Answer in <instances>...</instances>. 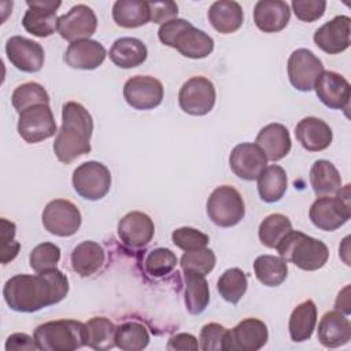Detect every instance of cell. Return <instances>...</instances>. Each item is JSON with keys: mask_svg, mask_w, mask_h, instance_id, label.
Returning <instances> with one entry per match:
<instances>
[{"mask_svg": "<svg viewBox=\"0 0 351 351\" xmlns=\"http://www.w3.org/2000/svg\"><path fill=\"white\" fill-rule=\"evenodd\" d=\"M106 48L96 40H80L70 43L63 60L71 69L78 70H95L106 59Z\"/></svg>", "mask_w": 351, "mask_h": 351, "instance_id": "cell-22", "label": "cell"}, {"mask_svg": "<svg viewBox=\"0 0 351 351\" xmlns=\"http://www.w3.org/2000/svg\"><path fill=\"white\" fill-rule=\"evenodd\" d=\"M291 18L289 5L281 0H261L254 8V22L263 33H277L285 29Z\"/></svg>", "mask_w": 351, "mask_h": 351, "instance_id": "cell-25", "label": "cell"}, {"mask_svg": "<svg viewBox=\"0 0 351 351\" xmlns=\"http://www.w3.org/2000/svg\"><path fill=\"white\" fill-rule=\"evenodd\" d=\"M215 261L217 259L213 250L200 248L196 251L185 252L180 259V265L182 271H191L206 276L214 269Z\"/></svg>", "mask_w": 351, "mask_h": 351, "instance_id": "cell-42", "label": "cell"}, {"mask_svg": "<svg viewBox=\"0 0 351 351\" xmlns=\"http://www.w3.org/2000/svg\"><path fill=\"white\" fill-rule=\"evenodd\" d=\"M11 103L16 112H22L37 104H49V96L45 88L37 82H25L15 88Z\"/></svg>", "mask_w": 351, "mask_h": 351, "instance_id": "cell-40", "label": "cell"}, {"mask_svg": "<svg viewBox=\"0 0 351 351\" xmlns=\"http://www.w3.org/2000/svg\"><path fill=\"white\" fill-rule=\"evenodd\" d=\"M247 276L239 267H230L225 270L217 282V289L223 300L236 304L247 291Z\"/></svg>", "mask_w": 351, "mask_h": 351, "instance_id": "cell-39", "label": "cell"}, {"mask_svg": "<svg viewBox=\"0 0 351 351\" xmlns=\"http://www.w3.org/2000/svg\"><path fill=\"white\" fill-rule=\"evenodd\" d=\"M171 240L176 247L181 248L182 251H196L200 248H206L210 239L206 233L200 232L199 229L191 226H182L171 233Z\"/></svg>", "mask_w": 351, "mask_h": 351, "instance_id": "cell-44", "label": "cell"}, {"mask_svg": "<svg viewBox=\"0 0 351 351\" xmlns=\"http://www.w3.org/2000/svg\"><path fill=\"white\" fill-rule=\"evenodd\" d=\"M97 27V18L93 10L85 4L71 7L58 19V33L62 38L74 43L88 40Z\"/></svg>", "mask_w": 351, "mask_h": 351, "instance_id": "cell-14", "label": "cell"}, {"mask_svg": "<svg viewBox=\"0 0 351 351\" xmlns=\"http://www.w3.org/2000/svg\"><path fill=\"white\" fill-rule=\"evenodd\" d=\"M292 230V223L284 214H270L259 225L258 236L261 243L267 248H276L278 243Z\"/></svg>", "mask_w": 351, "mask_h": 351, "instance_id": "cell-38", "label": "cell"}, {"mask_svg": "<svg viewBox=\"0 0 351 351\" xmlns=\"http://www.w3.org/2000/svg\"><path fill=\"white\" fill-rule=\"evenodd\" d=\"M185 291L184 302L189 314H202L210 302V289L204 276L191 271H184Z\"/></svg>", "mask_w": 351, "mask_h": 351, "instance_id": "cell-33", "label": "cell"}, {"mask_svg": "<svg viewBox=\"0 0 351 351\" xmlns=\"http://www.w3.org/2000/svg\"><path fill=\"white\" fill-rule=\"evenodd\" d=\"M310 184L318 197L330 196L341 188V177L332 162L319 159L310 169Z\"/></svg>", "mask_w": 351, "mask_h": 351, "instance_id": "cell-32", "label": "cell"}, {"mask_svg": "<svg viewBox=\"0 0 351 351\" xmlns=\"http://www.w3.org/2000/svg\"><path fill=\"white\" fill-rule=\"evenodd\" d=\"M123 97L136 110H152L163 100V85L155 77L134 75L125 82Z\"/></svg>", "mask_w": 351, "mask_h": 351, "instance_id": "cell-13", "label": "cell"}, {"mask_svg": "<svg viewBox=\"0 0 351 351\" xmlns=\"http://www.w3.org/2000/svg\"><path fill=\"white\" fill-rule=\"evenodd\" d=\"M43 225L51 234L69 237L81 226V213L74 203L66 199L51 200L43 211Z\"/></svg>", "mask_w": 351, "mask_h": 351, "instance_id": "cell-10", "label": "cell"}, {"mask_svg": "<svg viewBox=\"0 0 351 351\" xmlns=\"http://www.w3.org/2000/svg\"><path fill=\"white\" fill-rule=\"evenodd\" d=\"M207 215L221 228L237 225L245 215L244 200L237 189L230 185L215 188L207 200Z\"/></svg>", "mask_w": 351, "mask_h": 351, "instance_id": "cell-7", "label": "cell"}, {"mask_svg": "<svg viewBox=\"0 0 351 351\" xmlns=\"http://www.w3.org/2000/svg\"><path fill=\"white\" fill-rule=\"evenodd\" d=\"M34 341L44 351H73L86 346V325L75 319L41 324L34 330Z\"/></svg>", "mask_w": 351, "mask_h": 351, "instance_id": "cell-5", "label": "cell"}, {"mask_svg": "<svg viewBox=\"0 0 351 351\" xmlns=\"http://www.w3.org/2000/svg\"><path fill=\"white\" fill-rule=\"evenodd\" d=\"M295 136L300 145L310 152L326 149L333 138L330 126L315 117H306L295 128Z\"/></svg>", "mask_w": 351, "mask_h": 351, "instance_id": "cell-24", "label": "cell"}, {"mask_svg": "<svg viewBox=\"0 0 351 351\" xmlns=\"http://www.w3.org/2000/svg\"><path fill=\"white\" fill-rule=\"evenodd\" d=\"M151 21L154 23H166L177 18L178 5L173 1H148Z\"/></svg>", "mask_w": 351, "mask_h": 351, "instance_id": "cell-48", "label": "cell"}, {"mask_svg": "<svg viewBox=\"0 0 351 351\" xmlns=\"http://www.w3.org/2000/svg\"><path fill=\"white\" fill-rule=\"evenodd\" d=\"M1 252H0V262L7 265L8 262L14 261L19 252L21 244L15 240V223L1 218Z\"/></svg>", "mask_w": 351, "mask_h": 351, "instance_id": "cell-46", "label": "cell"}, {"mask_svg": "<svg viewBox=\"0 0 351 351\" xmlns=\"http://www.w3.org/2000/svg\"><path fill=\"white\" fill-rule=\"evenodd\" d=\"M258 180V193L266 203L278 202L288 186V178L285 170L278 165L266 166Z\"/></svg>", "mask_w": 351, "mask_h": 351, "instance_id": "cell-34", "label": "cell"}, {"mask_svg": "<svg viewBox=\"0 0 351 351\" xmlns=\"http://www.w3.org/2000/svg\"><path fill=\"white\" fill-rule=\"evenodd\" d=\"M18 133L29 144L40 143L56 133V122L49 104H37L19 114Z\"/></svg>", "mask_w": 351, "mask_h": 351, "instance_id": "cell-11", "label": "cell"}, {"mask_svg": "<svg viewBox=\"0 0 351 351\" xmlns=\"http://www.w3.org/2000/svg\"><path fill=\"white\" fill-rule=\"evenodd\" d=\"M278 255L302 270L314 271L321 269L329 258L326 244L299 230H291L276 247Z\"/></svg>", "mask_w": 351, "mask_h": 351, "instance_id": "cell-4", "label": "cell"}, {"mask_svg": "<svg viewBox=\"0 0 351 351\" xmlns=\"http://www.w3.org/2000/svg\"><path fill=\"white\" fill-rule=\"evenodd\" d=\"M269 339L267 326L258 318H245L228 332L225 351H256Z\"/></svg>", "mask_w": 351, "mask_h": 351, "instance_id": "cell-16", "label": "cell"}, {"mask_svg": "<svg viewBox=\"0 0 351 351\" xmlns=\"http://www.w3.org/2000/svg\"><path fill=\"white\" fill-rule=\"evenodd\" d=\"M351 19L347 15H337L324 23L314 33L315 45L329 55H336L350 47Z\"/></svg>", "mask_w": 351, "mask_h": 351, "instance_id": "cell-19", "label": "cell"}, {"mask_svg": "<svg viewBox=\"0 0 351 351\" xmlns=\"http://www.w3.org/2000/svg\"><path fill=\"white\" fill-rule=\"evenodd\" d=\"M287 69L291 85L300 92H308L324 71V64L310 49L299 48L291 53Z\"/></svg>", "mask_w": 351, "mask_h": 351, "instance_id": "cell-12", "label": "cell"}, {"mask_svg": "<svg viewBox=\"0 0 351 351\" xmlns=\"http://www.w3.org/2000/svg\"><path fill=\"white\" fill-rule=\"evenodd\" d=\"M155 225L149 215L141 211H132L118 222V237L130 248L145 247L154 237Z\"/></svg>", "mask_w": 351, "mask_h": 351, "instance_id": "cell-21", "label": "cell"}, {"mask_svg": "<svg viewBox=\"0 0 351 351\" xmlns=\"http://www.w3.org/2000/svg\"><path fill=\"white\" fill-rule=\"evenodd\" d=\"M310 221L325 232H333L343 226L351 217L350 184L341 186L336 196H321L310 207Z\"/></svg>", "mask_w": 351, "mask_h": 351, "instance_id": "cell-6", "label": "cell"}, {"mask_svg": "<svg viewBox=\"0 0 351 351\" xmlns=\"http://www.w3.org/2000/svg\"><path fill=\"white\" fill-rule=\"evenodd\" d=\"M111 62L121 69H133L143 64L148 51L145 44L134 37H121L110 48Z\"/></svg>", "mask_w": 351, "mask_h": 351, "instance_id": "cell-29", "label": "cell"}, {"mask_svg": "<svg viewBox=\"0 0 351 351\" xmlns=\"http://www.w3.org/2000/svg\"><path fill=\"white\" fill-rule=\"evenodd\" d=\"M292 8L298 19L303 22H314L319 19L326 8L325 0H293Z\"/></svg>", "mask_w": 351, "mask_h": 351, "instance_id": "cell-47", "label": "cell"}, {"mask_svg": "<svg viewBox=\"0 0 351 351\" xmlns=\"http://www.w3.org/2000/svg\"><path fill=\"white\" fill-rule=\"evenodd\" d=\"M60 261V248L53 243H41L36 245L29 256L30 267L36 273L55 269Z\"/></svg>", "mask_w": 351, "mask_h": 351, "instance_id": "cell-43", "label": "cell"}, {"mask_svg": "<svg viewBox=\"0 0 351 351\" xmlns=\"http://www.w3.org/2000/svg\"><path fill=\"white\" fill-rule=\"evenodd\" d=\"M255 144L263 151L267 160L277 162L285 158L292 147L288 129L281 123H269L261 129Z\"/></svg>", "mask_w": 351, "mask_h": 351, "instance_id": "cell-26", "label": "cell"}, {"mask_svg": "<svg viewBox=\"0 0 351 351\" xmlns=\"http://www.w3.org/2000/svg\"><path fill=\"white\" fill-rule=\"evenodd\" d=\"M228 329L217 322L206 324L199 335V348L204 351H225Z\"/></svg>", "mask_w": 351, "mask_h": 351, "instance_id": "cell-45", "label": "cell"}, {"mask_svg": "<svg viewBox=\"0 0 351 351\" xmlns=\"http://www.w3.org/2000/svg\"><path fill=\"white\" fill-rule=\"evenodd\" d=\"M92 132L93 119L88 110L77 101L64 103L62 110V126L53 143V152L58 160L70 163L89 154Z\"/></svg>", "mask_w": 351, "mask_h": 351, "instance_id": "cell-2", "label": "cell"}, {"mask_svg": "<svg viewBox=\"0 0 351 351\" xmlns=\"http://www.w3.org/2000/svg\"><path fill=\"white\" fill-rule=\"evenodd\" d=\"M69 293V280L58 267L37 274H16L8 278L3 296L8 307L19 313H34L56 304Z\"/></svg>", "mask_w": 351, "mask_h": 351, "instance_id": "cell-1", "label": "cell"}, {"mask_svg": "<svg viewBox=\"0 0 351 351\" xmlns=\"http://www.w3.org/2000/svg\"><path fill=\"white\" fill-rule=\"evenodd\" d=\"M27 11L22 18L25 30L36 37H48L58 30L56 10L60 7V1L51 0H27Z\"/></svg>", "mask_w": 351, "mask_h": 351, "instance_id": "cell-15", "label": "cell"}, {"mask_svg": "<svg viewBox=\"0 0 351 351\" xmlns=\"http://www.w3.org/2000/svg\"><path fill=\"white\" fill-rule=\"evenodd\" d=\"M229 165L239 178L254 181L266 169L267 158L256 144L241 143L232 149Z\"/></svg>", "mask_w": 351, "mask_h": 351, "instance_id": "cell-18", "label": "cell"}, {"mask_svg": "<svg viewBox=\"0 0 351 351\" xmlns=\"http://www.w3.org/2000/svg\"><path fill=\"white\" fill-rule=\"evenodd\" d=\"M158 37L162 44L176 48L189 59L207 58L214 49V40L185 19H171L160 25Z\"/></svg>", "mask_w": 351, "mask_h": 351, "instance_id": "cell-3", "label": "cell"}, {"mask_svg": "<svg viewBox=\"0 0 351 351\" xmlns=\"http://www.w3.org/2000/svg\"><path fill=\"white\" fill-rule=\"evenodd\" d=\"M211 26L222 33L230 34L239 30L244 21V12L241 5L233 0L214 1L207 12Z\"/></svg>", "mask_w": 351, "mask_h": 351, "instance_id": "cell-27", "label": "cell"}, {"mask_svg": "<svg viewBox=\"0 0 351 351\" xmlns=\"http://www.w3.org/2000/svg\"><path fill=\"white\" fill-rule=\"evenodd\" d=\"M106 261L103 247L92 240L80 243L71 252L70 262L73 270L81 277H89L99 271Z\"/></svg>", "mask_w": 351, "mask_h": 351, "instance_id": "cell-28", "label": "cell"}, {"mask_svg": "<svg viewBox=\"0 0 351 351\" xmlns=\"http://www.w3.org/2000/svg\"><path fill=\"white\" fill-rule=\"evenodd\" d=\"M149 343L147 328L136 321H128L117 326L115 346L123 351H140Z\"/></svg>", "mask_w": 351, "mask_h": 351, "instance_id": "cell-37", "label": "cell"}, {"mask_svg": "<svg viewBox=\"0 0 351 351\" xmlns=\"http://www.w3.org/2000/svg\"><path fill=\"white\" fill-rule=\"evenodd\" d=\"M176 265H177L176 254L171 250L163 248V247L151 250L144 259L145 270L152 277H163L169 274L170 271L174 270Z\"/></svg>", "mask_w": 351, "mask_h": 351, "instance_id": "cell-41", "label": "cell"}, {"mask_svg": "<svg viewBox=\"0 0 351 351\" xmlns=\"http://www.w3.org/2000/svg\"><path fill=\"white\" fill-rule=\"evenodd\" d=\"M4 348L7 351H23V350H38L34 337L26 333H12L7 337Z\"/></svg>", "mask_w": 351, "mask_h": 351, "instance_id": "cell-49", "label": "cell"}, {"mask_svg": "<svg viewBox=\"0 0 351 351\" xmlns=\"http://www.w3.org/2000/svg\"><path fill=\"white\" fill-rule=\"evenodd\" d=\"M254 271L261 284L278 287L288 276V266L281 256L261 255L254 261Z\"/></svg>", "mask_w": 351, "mask_h": 351, "instance_id": "cell-35", "label": "cell"}, {"mask_svg": "<svg viewBox=\"0 0 351 351\" xmlns=\"http://www.w3.org/2000/svg\"><path fill=\"white\" fill-rule=\"evenodd\" d=\"M86 346L106 351L115 346L117 326L106 317H93L86 324Z\"/></svg>", "mask_w": 351, "mask_h": 351, "instance_id": "cell-36", "label": "cell"}, {"mask_svg": "<svg viewBox=\"0 0 351 351\" xmlns=\"http://www.w3.org/2000/svg\"><path fill=\"white\" fill-rule=\"evenodd\" d=\"M167 350H197L199 348V343H197V339L191 335V333H177L174 336H171L167 341V346H166Z\"/></svg>", "mask_w": 351, "mask_h": 351, "instance_id": "cell-50", "label": "cell"}, {"mask_svg": "<svg viewBox=\"0 0 351 351\" xmlns=\"http://www.w3.org/2000/svg\"><path fill=\"white\" fill-rule=\"evenodd\" d=\"M317 335L319 343L326 348L346 346L351 339V322L340 310L328 311L318 324Z\"/></svg>", "mask_w": 351, "mask_h": 351, "instance_id": "cell-23", "label": "cell"}, {"mask_svg": "<svg viewBox=\"0 0 351 351\" xmlns=\"http://www.w3.org/2000/svg\"><path fill=\"white\" fill-rule=\"evenodd\" d=\"M322 104L333 110H347L350 103V82L339 73L324 70L314 84Z\"/></svg>", "mask_w": 351, "mask_h": 351, "instance_id": "cell-20", "label": "cell"}, {"mask_svg": "<svg viewBox=\"0 0 351 351\" xmlns=\"http://www.w3.org/2000/svg\"><path fill=\"white\" fill-rule=\"evenodd\" d=\"M215 97L214 84L208 78L197 75L182 84L178 92V104L184 112L200 117L214 108Z\"/></svg>", "mask_w": 351, "mask_h": 351, "instance_id": "cell-9", "label": "cell"}, {"mask_svg": "<svg viewBox=\"0 0 351 351\" xmlns=\"http://www.w3.org/2000/svg\"><path fill=\"white\" fill-rule=\"evenodd\" d=\"M74 191L86 200H100L111 188V173L100 162L89 160L81 163L71 178Z\"/></svg>", "mask_w": 351, "mask_h": 351, "instance_id": "cell-8", "label": "cell"}, {"mask_svg": "<svg viewBox=\"0 0 351 351\" xmlns=\"http://www.w3.org/2000/svg\"><path fill=\"white\" fill-rule=\"evenodd\" d=\"M114 22L126 29L140 27L151 21L148 1L143 0H118L112 5Z\"/></svg>", "mask_w": 351, "mask_h": 351, "instance_id": "cell-31", "label": "cell"}, {"mask_svg": "<svg viewBox=\"0 0 351 351\" xmlns=\"http://www.w3.org/2000/svg\"><path fill=\"white\" fill-rule=\"evenodd\" d=\"M317 325V307L310 299L299 303L289 317V336L292 341L302 343L311 337Z\"/></svg>", "mask_w": 351, "mask_h": 351, "instance_id": "cell-30", "label": "cell"}, {"mask_svg": "<svg viewBox=\"0 0 351 351\" xmlns=\"http://www.w3.org/2000/svg\"><path fill=\"white\" fill-rule=\"evenodd\" d=\"M5 55L12 66L25 73H37L44 66L43 47L26 37L12 36L5 43Z\"/></svg>", "mask_w": 351, "mask_h": 351, "instance_id": "cell-17", "label": "cell"}]
</instances>
